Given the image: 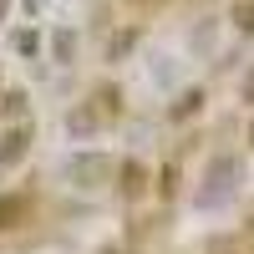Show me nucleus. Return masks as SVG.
<instances>
[{
	"label": "nucleus",
	"mask_w": 254,
	"mask_h": 254,
	"mask_svg": "<svg viewBox=\"0 0 254 254\" xmlns=\"http://www.w3.org/2000/svg\"><path fill=\"white\" fill-rule=\"evenodd\" d=\"M249 142H254V127H249Z\"/></svg>",
	"instance_id": "6"
},
{
	"label": "nucleus",
	"mask_w": 254,
	"mask_h": 254,
	"mask_svg": "<svg viewBox=\"0 0 254 254\" xmlns=\"http://www.w3.org/2000/svg\"><path fill=\"white\" fill-rule=\"evenodd\" d=\"M234 20H239V31H254V0H244V5L234 10Z\"/></svg>",
	"instance_id": "4"
},
{
	"label": "nucleus",
	"mask_w": 254,
	"mask_h": 254,
	"mask_svg": "<svg viewBox=\"0 0 254 254\" xmlns=\"http://www.w3.org/2000/svg\"><path fill=\"white\" fill-rule=\"evenodd\" d=\"M249 224H254V219H249Z\"/></svg>",
	"instance_id": "7"
},
{
	"label": "nucleus",
	"mask_w": 254,
	"mask_h": 254,
	"mask_svg": "<svg viewBox=\"0 0 254 254\" xmlns=\"http://www.w3.org/2000/svg\"><path fill=\"white\" fill-rule=\"evenodd\" d=\"M26 214H31V198L26 193H5V198H0V229H15Z\"/></svg>",
	"instance_id": "1"
},
{
	"label": "nucleus",
	"mask_w": 254,
	"mask_h": 254,
	"mask_svg": "<svg viewBox=\"0 0 254 254\" xmlns=\"http://www.w3.org/2000/svg\"><path fill=\"white\" fill-rule=\"evenodd\" d=\"M244 97H249V102H254V71H249V81H244Z\"/></svg>",
	"instance_id": "5"
},
{
	"label": "nucleus",
	"mask_w": 254,
	"mask_h": 254,
	"mask_svg": "<svg viewBox=\"0 0 254 254\" xmlns=\"http://www.w3.org/2000/svg\"><path fill=\"white\" fill-rule=\"evenodd\" d=\"M122 193H127V198L142 193V163H127V168H122Z\"/></svg>",
	"instance_id": "2"
},
{
	"label": "nucleus",
	"mask_w": 254,
	"mask_h": 254,
	"mask_svg": "<svg viewBox=\"0 0 254 254\" xmlns=\"http://www.w3.org/2000/svg\"><path fill=\"white\" fill-rule=\"evenodd\" d=\"M198 102H203L198 92H188V97H178V107H173V117H188V112H198Z\"/></svg>",
	"instance_id": "3"
}]
</instances>
